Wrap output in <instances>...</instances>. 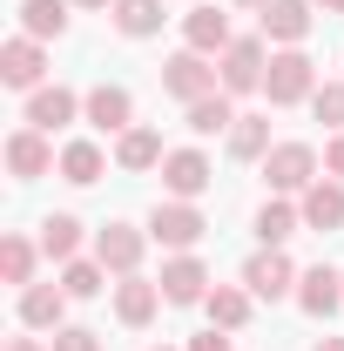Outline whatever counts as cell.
Returning <instances> with one entry per match:
<instances>
[{"mask_svg": "<svg viewBox=\"0 0 344 351\" xmlns=\"http://www.w3.org/2000/svg\"><path fill=\"white\" fill-rule=\"evenodd\" d=\"M263 68H270V54H263V34H243V41H230L223 54H216L223 95H263Z\"/></svg>", "mask_w": 344, "mask_h": 351, "instance_id": "obj_2", "label": "cell"}, {"mask_svg": "<svg viewBox=\"0 0 344 351\" xmlns=\"http://www.w3.org/2000/svg\"><path fill=\"white\" fill-rule=\"evenodd\" d=\"M297 304L310 311V317H331V311L344 304V270H331V263L304 270V277H297Z\"/></svg>", "mask_w": 344, "mask_h": 351, "instance_id": "obj_19", "label": "cell"}, {"mask_svg": "<svg viewBox=\"0 0 344 351\" xmlns=\"http://www.w3.org/2000/svg\"><path fill=\"white\" fill-rule=\"evenodd\" d=\"M0 277H7L14 291L34 284V243H27V237H0Z\"/></svg>", "mask_w": 344, "mask_h": 351, "instance_id": "obj_29", "label": "cell"}, {"mask_svg": "<svg viewBox=\"0 0 344 351\" xmlns=\"http://www.w3.org/2000/svg\"><path fill=\"white\" fill-rule=\"evenodd\" d=\"M310 115H317V122H331V129L344 135V82H317V95H310Z\"/></svg>", "mask_w": 344, "mask_h": 351, "instance_id": "obj_31", "label": "cell"}, {"mask_svg": "<svg viewBox=\"0 0 344 351\" xmlns=\"http://www.w3.org/2000/svg\"><path fill=\"white\" fill-rule=\"evenodd\" d=\"M61 317H68V291L61 284H27L21 291V324L27 331H61Z\"/></svg>", "mask_w": 344, "mask_h": 351, "instance_id": "obj_18", "label": "cell"}, {"mask_svg": "<svg viewBox=\"0 0 344 351\" xmlns=\"http://www.w3.org/2000/svg\"><path fill=\"white\" fill-rule=\"evenodd\" d=\"M297 210H304V230H317V237L344 230V182L338 176H317V182L297 196Z\"/></svg>", "mask_w": 344, "mask_h": 351, "instance_id": "obj_11", "label": "cell"}, {"mask_svg": "<svg viewBox=\"0 0 344 351\" xmlns=\"http://www.w3.org/2000/svg\"><path fill=\"white\" fill-rule=\"evenodd\" d=\"M182 129L189 135H230L236 129V95L216 88V95H203V101H189V108H182Z\"/></svg>", "mask_w": 344, "mask_h": 351, "instance_id": "obj_20", "label": "cell"}, {"mask_svg": "<svg viewBox=\"0 0 344 351\" xmlns=\"http://www.w3.org/2000/svg\"><path fill=\"white\" fill-rule=\"evenodd\" d=\"M101 169H108V156H101V142H68L61 149V182H75V189H88V182H101Z\"/></svg>", "mask_w": 344, "mask_h": 351, "instance_id": "obj_24", "label": "cell"}, {"mask_svg": "<svg viewBox=\"0 0 344 351\" xmlns=\"http://www.w3.org/2000/svg\"><path fill=\"white\" fill-rule=\"evenodd\" d=\"M162 156H169V149H162V135H156V129H142V122L115 135V162H122L129 176H142V169H162Z\"/></svg>", "mask_w": 344, "mask_h": 351, "instance_id": "obj_21", "label": "cell"}, {"mask_svg": "<svg viewBox=\"0 0 344 351\" xmlns=\"http://www.w3.org/2000/svg\"><path fill=\"white\" fill-rule=\"evenodd\" d=\"M149 351H169V345H149Z\"/></svg>", "mask_w": 344, "mask_h": 351, "instance_id": "obj_40", "label": "cell"}, {"mask_svg": "<svg viewBox=\"0 0 344 351\" xmlns=\"http://www.w3.org/2000/svg\"><path fill=\"white\" fill-rule=\"evenodd\" d=\"M203 230H210V223H203V210H196V203H156V210H149V237H156V243H162V250H196V243H203Z\"/></svg>", "mask_w": 344, "mask_h": 351, "instance_id": "obj_6", "label": "cell"}, {"mask_svg": "<svg viewBox=\"0 0 344 351\" xmlns=\"http://www.w3.org/2000/svg\"><path fill=\"white\" fill-rule=\"evenodd\" d=\"M149 243H156V237L135 230V223H101V230H95V257H101V270H115V277H135Z\"/></svg>", "mask_w": 344, "mask_h": 351, "instance_id": "obj_5", "label": "cell"}, {"mask_svg": "<svg viewBox=\"0 0 344 351\" xmlns=\"http://www.w3.org/2000/svg\"><path fill=\"white\" fill-rule=\"evenodd\" d=\"M21 34L61 41V34H68V0H21Z\"/></svg>", "mask_w": 344, "mask_h": 351, "instance_id": "obj_25", "label": "cell"}, {"mask_svg": "<svg viewBox=\"0 0 344 351\" xmlns=\"http://www.w3.org/2000/svg\"><path fill=\"white\" fill-rule=\"evenodd\" d=\"M317 351H344V338H324V345H317Z\"/></svg>", "mask_w": 344, "mask_h": 351, "instance_id": "obj_37", "label": "cell"}, {"mask_svg": "<svg viewBox=\"0 0 344 351\" xmlns=\"http://www.w3.org/2000/svg\"><path fill=\"white\" fill-rule=\"evenodd\" d=\"M7 169L21 176V182H34V176L61 169V156H54V142H47L41 129H14L7 135Z\"/></svg>", "mask_w": 344, "mask_h": 351, "instance_id": "obj_14", "label": "cell"}, {"mask_svg": "<svg viewBox=\"0 0 344 351\" xmlns=\"http://www.w3.org/2000/svg\"><path fill=\"white\" fill-rule=\"evenodd\" d=\"M156 311H162V284H149L142 270H135V277H122V284H115V317H122L129 331H142V324H149Z\"/></svg>", "mask_w": 344, "mask_h": 351, "instance_id": "obj_16", "label": "cell"}, {"mask_svg": "<svg viewBox=\"0 0 344 351\" xmlns=\"http://www.w3.org/2000/svg\"><path fill=\"white\" fill-rule=\"evenodd\" d=\"M297 230H304V210L291 203V196H270V203L257 210V243H263V250H284Z\"/></svg>", "mask_w": 344, "mask_h": 351, "instance_id": "obj_22", "label": "cell"}, {"mask_svg": "<svg viewBox=\"0 0 344 351\" xmlns=\"http://www.w3.org/2000/svg\"><path fill=\"white\" fill-rule=\"evenodd\" d=\"M203 311H210L216 331H243V324H250V291H243V284H210Z\"/></svg>", "mask_w": 344, "mask_h": 351, "instance_id": "obj_23", "label": "cell"}, {"mask_svg": "<svg viewBox=\"0 0 344 351\" xmlns=\"http://www.w3.org/2000/svg\"><path fill=\"white\" fill-rule=\"evenodd\" d=\"M297 263L284 257V250H257V257L243 263V291H250V298H270V304H277V298H297Z\"/></svg>", "mask_w": 344, "mask_h": 351, "instance_id": "obj_7", "label": "cell"}, {"mask_svg": "<svg viewBox=\"0 0 344 351\" xmlns=\"http://www.w3.org/2000/svg\"><path fill=\"white\" fill-rule=\"evenodd\" d=\"M310 21H317V7H310V0H270V7H263V41H277V47H304Z\"/></svg>", "mask_w": 344, "mask_h": 351, "instance_id": "obj_15", "label": "cell"}, {"mask_svg": "<svg viewBox=\"0 0 344 351\" xmlns=\"http://www.w3.org/2000/svg\"><path fill=\"white\" fill-rule=\"evenodd\" d=\"M263 176H270L277 196H304V189L317 182V149H310V142H277V149L263 156Z\"/></svg>", "mask_w": 344, "mask_h": 351, "instance_id": "obj_4", "label": "cell"}, {"mask_svg": "<svg viewBox=\"0 0 344 351\" xmlns=\"http://www.w3.org/2000/svg\"><path fill=\"white\" fill-rule=\"evenodd\" d=\"M156 284H162V304H203L210 298V270H203V257H189V250H175Z\"/></svg>", "mask_w": 344, "mask_h": 351, "instance_id": "obj_10", "label": "cell"}, {"mask_svg": "<svg viewBox=\"0 0 344 351\" xmlns=\"http://www.w3.org/2000/svg\"><path fill=\"white\" fill-rule=\"evenodd\" d=\"M310 7H317V14H344V0H310Z\"/></svg>", "mask_w": 344, "mask_h": 351, "instance_id": "obj_36", "label": "cell"}, {"mask_svg": "<svg viewBox=\"0 0 344 351\" xmlns=\"http://www.w3.org/2000/svg\"><path fill=\"white\" fill-rule=\"evenodd\" d=\"M41 75H47V54H41V41L34 34H14V41L0 47V82L7 88H41Z\"/></svg>", "mask_w": 344, "mask_h": 351, "instance_id": "obj_13", "label": "cell"}, {"mask_svg": "<svg viewBox=\"0 0 344 351\" xmlns=\"http://www.w3.org/2000/svg\"><path fill=\"white\" fill-rule=\"evenodd\" d=\"M101 284H108L101 257H75V263H61V291H68V298H101Z\"/></svg>", "mask_w": 344, "mask_h": 351, "instance_id": "obj_30", "label": "cell"}, {"mask_svg": "<svg viewBox=\"0 0 344 351\" xmlns=\"http://www.w3.org/2000/svg\"><path fill=\"white\" fill-rule=\"evenodd\" d=\"M47 351H101V338H95L88 324H61V331L47 338Z\"/></svg>", "mask_w": 344, "mask_h": 351, "instance_id": "obj_32", "label": "cell"}, {"mask_svg": "<svg viewBox=\"0 0 344 351\" xmlns=\"http://www.w3.org/2000/svg\"><path fill=\"white\" fill-rule=\"evenodd\" d=\"M88 129H101V135H122L135 129V95L129 88H115V82H101V88H88Z\"/></svg>", "mask_w": 344, "mask_h": 351, "instance_id": "obj_12", "label": "cell"}, {"mask_svg": "<svg viewBox=\"0 0 344 351\" xmlns=\"http://www.w3.org/2000/svg\"><path fill=\"white\" fill-rule=\"evenodd\" d=\"M230 41H236V34H230V14H216V7H189V14H182V47L223 54Z\"/></svg>", "mask_w": 344, "mask_h": 351, "instance_id": "obj_17", "label": "cell"}, {"mask_svg": "<svg viewBox=\"0 0 344 351\" xmlns=\"http://www.w3.org/2000/svg\"><path fill=\"white\" fill-rule=\"evenodd\" d=\"M82 108H88V95H75V88L54 82V88H34V95H27V115H21V122L41 129V135H54V129H68Z\"/></svg>", "mask_w": 344, "mask_h": 351, "instance_id": "obj_8", "label": "cell"}, {"mask_svg": "<svg viewBox=\"0 0 344 351\" xmlns=\"http://www.w3.org/2000/svg\"><path fill=\"white\" fill-rule=\"evenodd\" d=\"M216 88H223V75L210 68V54L182 47V54H169V61H162V95H175L182 108H189V101H203V95H216Z\"/></svg>", "mask_w": 344, "mask_h": 351, "instance_id": "obj_3", "label": "cell"}, {"mask_svg": "<svg viewBox=\"0 0 344 351\" xmlns=\"http://www.w3.org/2000/svg\"><path fill=\"white\" fill-rule=\"evenodd\" d=\"M7 351H47V345H34V338H7Z\"/></svg>", "mask_w": 344, "mask_h": 351, "instance_id": "obj_35", "label": "cell"}, {"mask_svg": "<svg viewBox=\"0 0 344 351\" xmlns=\"http://www.w3.org/2000/svg\"><path fill=\"white\" fill-rule=\"evenodd\" d=\"M277 142H270V122L263 115H236V129H230V156L236 162H263Z\"/></svg>", "mask_w": 344, "mask_h": 351, "instance_id": "obj_27", "label": "cell"}, {"mask_svg": "<svg viewBox=\"0 0 344 351\" xmlns=\"http://www.w3.org/2000/svg\"><path fill=\"white\" fill-rule=\"evenodd\" d=\"M263 95H270V108H297L317 95V61L304 54V47H277L270 54V68H263Z\"/></svg>", "mask_w": 344, "mask_h": 351, "instance_id": "obj_1", "label": "cell"}, {"mask_svg": "<svg viewBox=\"0 0 344 351\" xmlns=\"http://www.w3.org/2000/svg\"><path fill=\"white\" fill-rule=\"evenodd\" d=\"M75 7H115V0H75Z\"/></svg>", "mask_w": 344, "mask_h": 351, "instance_id": "obj_38", "label": "cell"}, {"mask_svg": "<svg viewBox=\"0 0 344 351\" xmlns=\"http://www.w3.org/2000/svg\"><path fill=\"white\" fill-rule=\"evenodd\" d=\"M189 351H236V345H230V331H216V324H210V331L189 338Z\"/></svg>", "mask_w": 344, "mask_h": 351, "instance_id": "obj_33", "label": "cell"}, {"mask_svg": "<svg viewBox=\"0 0 344 351\" xmlns=\"http://www.w3.org/2000/svg\"><path fill=\"white\" fill-rule=\"evenodd\" d=\"M115 27H122L129 41H149V34L162 27V0H115Z\"/></svg>", "mask_w": 344, "mask_h": 351, "instance_id": "obj_28", "label": "cell"}, {"mask_svg": "<svg viewBox=\"0 0 344 351\" xmlns=\"http://www.w3.org/2000/svg\"><path fill=\"white\" fill-rule=\"evenodd\" d=\"M210 182L216 176H210V156H203V149H169V156H162V189H169L175 203H196Z\"/></svg>", "mask_w": 344, "mask_h": 351, "instance_id": "obj_9", "label": "cell"}, {"mask_svg": "<svg viewBox=\"0 0 344 351\" xmlns=\"http://www.w3.org/2000/svg\"><path fill=\"white\" fill-rule=\"evenodd\" d=\"M324 176H338V182H344V135L324 142Z\"/></svg>", "mask_w": 344, "mask_h": 351, "instance_id": "obj_34", "label": "cell"}, {"mask_svg": "<svg viewBox=\"0 0 344 351\" xmlns=\"http://www.w3.org/2000/svg\"><path fill=\"white\" fill-rule=\"evenodd\" d=\"M75 250H82V217L54 210V217L41 223V257H54V263H75Z\"/></svg>", "mask_w": 344, "mask_h": 351, "instance_id": "obj_26", "label": "cell"}, {"mask_svg": "<svg viewBox=\"0 0 344 351\" xmlns=\"http://www.w3.org/2000/svg\"><path fill=\"white\" fill-rule=\"evenodd\" d=\"M236 7H257V14H263V7H270V0H236Z\"/></svg>", "mask_w": 344, "mask_h": 351, "instance_id": "obj_39", "label": "cell"}]
</instances>
